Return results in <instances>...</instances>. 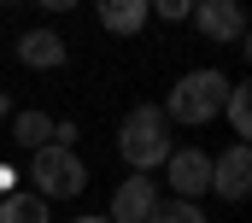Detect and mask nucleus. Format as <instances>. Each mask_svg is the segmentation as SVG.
<instances>
[{
	"instance_id": "7",
	"label": "nucleus",
	"mask_w": 252,
	"mask_h": 223,
	"mask_svg": "<svg viewBox=\"0 0 252 223\" xmlns=\"http://www.w3.org/2000/svg\"><path fill=\"white\" fill-rule=\"evenodd\" d=\"M153 206H158V182H153L147 170H135V176H124V182L112 188V212H106V218L112 223H147Z\"/></svg>"
},
{
	"instance_id": "1",
	"label": "nucleus",
	"mask_w": 252,
	"mask_h": 223,
	"mask_svg": "<svg viewBox=\"0 0 252 223\" xmlns=\"http://www.w3.org/2000/svg\"><path fill=\"white\" fill-rule=\"evenodd\" d=\"M229 100V76L223 71H211V65H199L188 71L182 82H170V100H164V117L170 123H182V129H199V123H217V112Z\"/></svg>"
},
{
	"instance_id": "2",
	"label": "nucleus",
	"mask_w": 252,
	"mask_h": 223,
	"mask_svg": "<svg viewBox=\"0 0 252 223\" xmlns=\"http://www.w3.org/2000/svg\"><path fill=\"white\" fill-rule=\"evenodd\" d=\"M118 153H124L129 170H153L170 159V117L158 106H129L124 123H118Z\"/></svg>"
},
{
	"instance_id": "20",
	"label": "nucleus",
	"mask_w": 252,
	"mask_h": 223,
	"mask_svg": "<svg viewBox=\"0 0 252 223\" xmlns=\"http://www.w3.org/2000/svg\"><path fill=\"white\" fill-rule=\"evenodd\" d=\"M0 6H18V0H0Z\"/></svg>"
},
{
	"instance_id": "10",
	"label": "nucleus",
	"mask_w": 252,
	"mask_h": 223,
	"mask_svg": "<svg viewBox=\"0 0 252 223\" xmlns=\"http://www.w3.org/2000/svg\"><path fill=\"white\" fill-rule=\"evenodd\" d=\"M12 141H18V147H30V153H35V147H47V141H53V117H47V112H12Z\"/></svg>"
},
{
	"instance_id": "4",
	"label": "nucleus",
	"mask_w": 252,
	"mask_h": 223,
	"mask_svg": "<svg viewBox=\"0 0 252 223\" xmlns=\"http://www.w3.org/2000/svg\"><path fill=\"white\" fill-rule=\"evenodd\" d=\"M193 30L205 36V41H217V47H235V41H247V12H241V0H193Z\"/></svg>"
},
{
	"instance_id": "17",
	"label": "nucleus",
	"mask_w": 252,
	"mask_h": 223,
	"mask_svg": "<svg viewBox=\"0 0 252 223\" xmlns=\"http://www.w3.org/2000/svg\"><path fill=\"white\" fill-rule=\"evenodd\" d=\"M41 6H47V12H70L76 0H41Z\"/></svg>"
},
{
	"instance_id": "15",
	"label": "nucleus",
	"mask_w": 252,
	"mask_h": 223,
	"mask_svg": "<svg viewBox=\"0 0 252 223\" xmlns=\"http://www.w3.org/2000/svg\"><path fill=\"white\" fill-rule=\"evenodd\" d=\"M76 117H53V147H76Z\"/></svg>"
},
{
	"instance_id": "3",
	"label": "nucleus",
	"mask_w": 252,
	"mask_h": 223,
	"mask_svg": "<svg viewBox=\"0 0 252 223\" xmlns=\"http://www.w3.org/2000/svg\"><path fill=\"white\" fill-rule=\"evenodd\" d=\"M30 188L41 194V200H76L82 188H88V165H82V153L76 147H35L30 153Z\"/></svg>"
},
{
	"instance_id": "12",
	"label": "nucleus",
	"mask_w": 252,
	"mask_h": 223,
	"mask_svg": "<svg viewBox=\"0 0 252 223\" xmlns=\"http://www.w3.org/2000/svg\"><path fill=\"white\" fill-rule=\"evenodd\" d=\"M223 117H229L235 141H247V135H252V88H247V82H229V100H223Z\"/></svg>"
},
{
	"instance_id": "6",
	"label": "nucleus",
	"mask_w": 252,
	"mask_h": 223,
	"mask_svg": "<svg viewBox=\"0 0 252 223\" xmlns=\"http://www.w3.org/2000/svg\"><path fill=\"white\" fill-rule=\"evenodd\" d=\"M211 194H217V200H247L252 194V153H247V141H235V147H223V153L211 159Z\"/></svg>"
},
{
	"instance_id": "18",
	"label": "nucleus",
	"mask_w": 252,
	"mask_h": 223,
	"mask_svg": "<svg viewBox=\"0 0 252 223\" xmlns=\"http://www.w3.org/2000/svg\"><path fill=\"white\" fill-rule=\"evenodd\" d=\"M0 117H12V100H6V88H0Z\"/></svg>"
},
{
	"instance_id": "5",
	"label": "nucleus",
	"mask_w": 252,
	"mask_h": 223,
	"mask_svg": "<svg viewBox=\"0 0 252 223\" xmlns=\"http://www.w3.org/2000/svg\"><path fill=\"white\" fill-rule=\"evenodd\" d=\"M158 170L170 176V194H176V200L211 194V153H205V147H170V159Z\"/></svg>"
},
{
	"instance_id": "11",
	"label": "nucleus",
	"mask_w": 252,
	"mask_h": 223,
	"mask_svg": "<svg viewBox=\"0 0 252 223\" xmlns=\"http://www.w3.org/2000/svg\"><path fill=\"white\" fill-rule=\"evenodd\" d=\"M0 223H47V200L41 194H0Z\"/></svg>"
},
{
	"instance_id": "13",
	"label": "nucleus",
	"mask_w": 252,
	"mask_h": 223,
	"mask_svg": "<svg viewBox=\"0 0 252 223\" xmlns=\"http://www.w3.org/2000/svg\"><path fill=\"white\" fill-rule=\"evenodd\" d=\"M147 223H205V212H199V200H158Z\"/></svg>"
},
{
	"instance_id": "9",
	"label": "nucleus",
	"mask_w": 252,
	"mask_h": 223,
	"mask_svg": "<svg viewBox=\"0 0 252 223\" xmlns=\"http://www.w3.org/2000/svg\"><path fill=\"white\" fill-rule=\"evenodd\" d=\"M94 12H100V24H106L112 36H141V24L153 18L147 0H94Z\"/></svg>"
},
{
	"instance_id": "19",
	"label": "nucleus",
	"mask_w": 252,
	"mask_h": 223,
	"mask_svg": "<svg viewBox=\"0 0 252 223\" xmlns=\"http://www.w3.org/2000/svg\"><path fill=\"white\" fill-rule=\"evenodd\" d=\"M70 223H112V218H70Z\"/></svg>"
},
{
	"instance_id": "14",
	"label": "nucleus",
	"mask_w": 252,
	"mask_h": 223,
	"mask_svg": "<svg viewBox=\"0 0 252 223\" xmlns=\"http://www.w3.org/2000/svg\"><path fill=\"white\" fill-rule=\"evenodd\" d=\"M147 12H158L164 24H182V18L193 12V0H147Z\"/></svg>"
},
{
	"instance_id": "8",
	"label": "nucleus",
	"mask_w": 252,
	"mask_h": 223,
	"mask_svg": "<svg viewBox=\"0 0 252 223\" xmlns=\"http://www.w3.org/2000/svg\"><path fill=\"white\" fill-rule=\"evenodd\" d=\"M64 59H70V47L59 30H24L18 36V65H30V71H59Z\"/></svg>"
},
{
	"instance_id": "16",
	"label": "nucleus",
	"mask_w": 252,
	"mask_h": 223,
	"mask_svg": "<svg viewBox=\"0 0 252 223\" xmlns=\"http://www.w3.org/2000/svg\"><path fill=\"white\" fill-rule=\"evenodd\" d=\"M12 188H18V170H12L6 159H0V194H12Z\"/></svg>"
}]
</instances>
